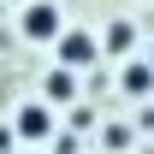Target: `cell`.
Wrapping results in <instances>:
<instances>
[{
  "instance_id": "obj_1",
  "label": "cell",
  "mask_w": 154,
  "mask_h": 154,
  "mask_svg": "<svg viewBox=\"0 0 154 154\" xmlns=\"http://www.w3.org/2000/svg\"><path fill=\"white\" fill-rule=\"evenodd\" d=\"M59 65H65V71H83V65H95L101 59V42L89 36V30H59Z\"/></svg>"
},
{
  "instance_id": "obj_2",
  "label": "cell",
  "mask_w": 154,
  "mask_h": 154,
  "mask_svg": "<svg viewBox=\"0 0 154 154\" xmlns=\"http://www.w3.org/2000/svg\"><path fill=\"white\" fill-rule=\"evenodd\" d=\"M18 30L30 42H59V6L54 0H30V6L18 12Z\"/></svg>"
},
{
  "instance_id": "obj_3",
  "label": "cell",
  "mask_w": 154,
  "mask_h": 154,
  "mask_svg": "<svg viewBox=\"0 0 154 154\" xmlns=\"http://www.w3.org/2000/svg\"><path fill=\"white\" fill-rule=\"evenodd\" d=\"M12 136L48 142V136H54V113H48V101H30V107H18V119H12Z\"/></svg>"
},
{
  "instance_id": "obj_4",
  "label": "cell",
  "mask_w": 154,
  "mask_h": 154,
  "mask_svg": "<svg viewBox=\"0 0 154 154\" xmlns=\"http://www.w3.org/2000/svg\"><path fill=\"white\" fill-rule=\"evenodd\" d=\"M119 83H125V95H148V89H154V65H148V59H131Z\"/></svg>"
},
{
  "instance_id": "obj_5",
  "label": "cell",
  "mask_w": 154,
  "mask_h": 154,
  "mask_svg": "<svg viewBox=\"0 0 154 154\" xmlns=\"http://www.w3.org/2000/svg\"><path fill=\"white\" fill-rule=\"evenodd\" d=\"M42 89H48V101H77V77L65 65H54V71L42 77Z\"/></svg>"
},
{
  "instance_id": "obj_6",
  "label": "cell",
  "mask_w": 154,
  "mask_h": 154,
  "mask_svg": "<svg viewBox=\"0 0 154 154\" xmlns=\"http://www.w3.org/2000/svg\"><path fill=\"white\" fill-rule=\"evenodd\" d=\"M125 48H131V24H113L107 30V54H125Z\"/></svg>"
},
{
  "instance_id": "obj_7",
  "label": "cell",
  "mask_w": 154,
  "mask_h": 154,
  "mask_svg": "<svg viewBox=\"0 0 154 154\" xmlns=\"http://www.w3.org/2000/svg\"><path fill=\"white\" fill-rule=\"evenodd\" d=\"M101 148H131V131H125V125H107V131H101Z\"/></svg>"
},
{
  "instance_id": "obj_8",
  "label": "cell",
  "mask_w": 154,
  "mask_h": 154,
  "mask_svg": "<svg viewBox=\"0 0 154 154\" xmlns=\"http://www.w3.org/2000/svg\"><path fill=\"white\" fill-rule=\"evenodd\" d=\"M54 154H77V136H54Z\"/></svg>"
},
{
  "instance_id": "obj_9",
  "label": "cell",
  "mask_w": 154,
  "mask_h": 154,
  "mask_svg": "<svg viewBox=\"0 0 154 154\" xmlns=\"http://www.w3.org/2000/svg\"><path fill=\"white\" fill-rule=\"evenodd\" d=\"M18 6H30V0H18Z\"/></svg>"
},
{
  "instance_id": "obj_10",
  "label": "cell",
  "mask_w": 154,
  "mask_h": 154,
  "mask_svg": "<svg viewBox=\"0 0 154 154\" xmlns=\"http://www.w3.org/2000/svg\"><path fill=\"white\" fill-rule=\"evenodd\" d=\"M148 65H154V59H148Z\"/></svg>"
}]
</instances>
